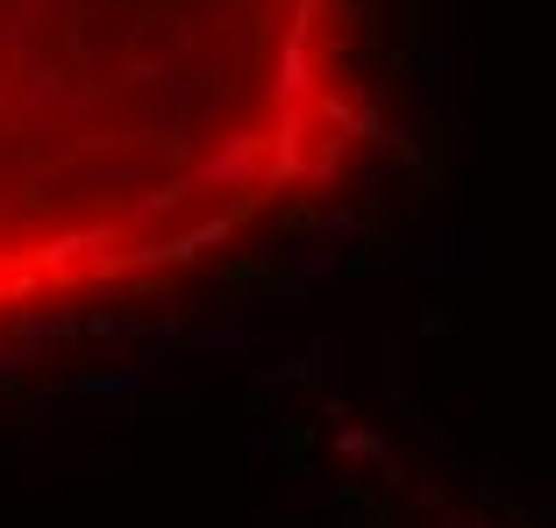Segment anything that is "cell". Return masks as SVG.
Here are the masks:
<instances>
[{
    "label": "cell",
    "mask_w": 556,
    "mask_h": 528,
    "mask_svg": "<svg viewBox=\"0 0 556 528\" xmlns=\"http://www.w3.org/2000/svg\"><path fill=\"white\" fill-rule=\"evenodd\" d=\"M357 143L350 0H0V322L172 279Z\"/></svg>",
    "instance_id": "obj_1"
}]
</instances>
